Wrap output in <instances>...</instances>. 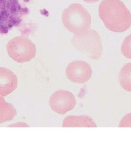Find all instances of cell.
<instances>
[{
    "mask_svg": "<svg viewBox=\"0 0 131 147\" xmlns=\"http://www.w3.org/2000/svg\"><path fill=\"white\" fill-rule=\"evenodd\" d=\"M84 1H85V2H89V3H91V2H98V1H99L100 0H84Z\"/></svg>",
    "mask_w": 131,
    "mask_h": 147,
    "instance_id": "14",
    "label": "cell"
},
{
    "mask_svg": "<svg viewBox=\"0 0 131 147\" xmlns=\"http://www.w3.org/2000/svg\"><path fill=\"white\" fill-rule=\"evenodd\" d=\"M18 78L8 69L0 67V95L5 96L16 88Z\"/></svg>",
    "mask_w": 131,
    "mask_h": 147,
    "instance_id": "8",
    "label": "cell"
},
{
    "mask_svg": "<svg viewBox=\"0 0 131 147\" xmlns=\"http://www.w3.org/2000/svg\"><path fill=\"white\" fill-rule=\"evenodd\" d=\"M120 127H131V113L124 117L119 124Z\"/></svg>",
    "mask_w": 131,
    "mask_h": 147,
    "instance_id": "13",
    "label": "cell"
},
{
    "mask_svg": "<svg viewBox=\"0 0 131 147\" xmlns=\"http://www.w3.org/2000/svg\"><path fill=\"white\" fill-rule=\"evenodd\" d=\"M62 127H96L97 125L90 116H71L67 117L63 121Z\"/></svg>",
    "mask_w": 131,
    "mask_h": 147,
    "instance_id": "9",
    "label": "cell"
},
{
    "mask_svg": "<svg viewBox=\"0 0 131 147\" xmlns=\"http://www.w3.org/2000/svg\"><path fill=\"white\" fill-rule=\"evenodd\" d=\"M119 81L123 89L131 92V63L126 64L121 68Z\"/></svg>",
    "mask_w": 131,
    "mask_h": 147,
    "instance_id": "11",
    "label": "cell"
},
{
    "mask_svg": "<svg viewBox=\"0 0 131 147\" xmlns=\"http://www.w3.org/2000/svg\"><path fill=\"white\" fill-rule=\"evenodd\" d=\"M92 71L91 66L84 61H75L68 64L66 70V76L71 81L84 84L91 79Z\"/></svg>",
    "mask_w": 131,
    "mask_h": 147,
    "instance_id": "7",
    "label": "cell"
},
{
    "mask_svg": "<svg viewBox=\"0 0 131 147\" xmlns=\"http://www.w3.org/2000/svg\"><path fill=\"white\" fill-rule=\"evenodd\" d=\"M7 51L12 59L17 63H22L29 62L35 57L36 48L28 38L18 36L8 42Z\"/></svg>",
    "mask_w": 131,
    "mask_h": 147,
    "instance_id": "5",
    "label": "cell"
},
{
    "mask_svg": "<svg viewBox=\"0 0 131 147\" xmlns=\"http://www.w3.org/2000/svg\"><path fill=\"white\" fill-rule=\"evenodd\" d=\"M28 12L19 0H0V33L7 34L13 27L19 25Z\"/></svg>",
    "mask_w": 131,
    "mask_h": 147,
    "instance_id": "3",
    "label": "cell"
},
{
    "mask_svg": "<svg viewBox=\"0 0 131 147\" xmlns=\"http://www.w3.org/2000/svg\"><path fill=\"white\" fill-rule=\"evenodd\" d=\"M72 43L80 51L89 58L98 59L102 53V44L99 34L94 30L83 33L75 34L72 39Z\"/></svg>",
    "mask_w": 131,
    "mask_h": 147,
    "instance_id": "4",
    "label": "cell"
},
{
    "mask_svg": "<svg viewBox=\"0 0 131 147\" xmlns=\"http://www.w3.org/2000/svg\"><path fill=\"white\" fill-rule=\"evenodd\" d=\"M121 51L126 58L131 59V34L124 39L121 45Z\"/></svg>",
    "mask_w": 131,
    "mask_h": 147,
    "instance_id": "12",
    "label": "cell"
},
{
    "mask_svg": "<svg viewBox=\"0 0 131 147\" xmlns=\"http://www.w3.org/2000/svg\"><path fill=\"white\" fill-rule=\"evenodd\" d=\"M16 113L15 107L0 96V124L13 120Z\"/></svg>",
    "mask_w": 131,
    "mask_h": 147,
    "instance_id": "10",
    "label": "cell"
},
{
    "mask_svg": "<svg viewBox=\"0 0 131 147\" xmlns=\"http://www.w3.org/2000/svg\"><path fill=\"white\" fill-rule=\"evenodd\" d=\"M49 105L55 112L64 115L73 109L76 105V100L74 95L70 92L60 90L52 95Z\"/></svg>",
    "mask_w": 131,
    "mask_h": 147,
    "instance_id": "6",
    "label": "cell"
},
{
    "mask_svg": "<svg viewBox=\"0 0 131 147\" xmlns=\"http://www.w3.org/2000/svg\"><path fill=\"white\" fill-rule=\"evenodd\" d=\"M98 9L100 19L111 31L122 32L131 27V12L120 0H103Z\"/></svg>",
    "mask_w": 131,
    "mask_h": 147,
    "instance_id": "1",
    "label": "cell"
},
{
    "mask_svg": "<svg viewBox=\"0 0 131 147\" xmlns=\"http://www.w3.org/2000/svg\"><path fill=\"white\" fill-rule=\"evenodd\" d=\"M62 21L69 31L79 34L89 30L91 25V16L81 5L72 3L63 11Z\"/></svg>",
    "mask_w": 131,
    "mask_h": 147,
    "instance_id": "2",
    "label": "cell"
}]
</instances>
